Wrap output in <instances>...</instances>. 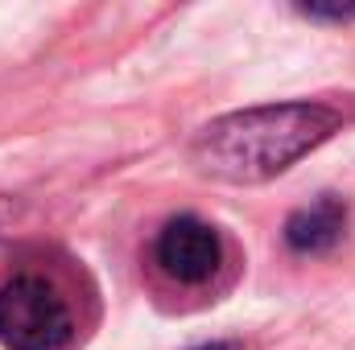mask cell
Segmentation results:
<instances>
[{"mask_svg":"<svg viewBox=\"0 0 355 350\" xmlns=\"http://www.w3.org/2000/svg\"><path fill=\"white\" fill-rule=\"evenodd\" d=\"M339 111L327 103H268L211 120L194 136V165L236 185H252L285 174L310 149L339 132Z\"/></svg>","mask_w":355,"mask_h":350,"instance_id":"1","label":"cell"},{"mask_svg":"<svg viewBox=\"0 0 355 350\" xmlns=\"http://www.w3.org/2000/svg\"><path fill=\"white\" fill-rule=\"evenodd\" d=\"M0 342L4 350H71L75 313L50 276L12 272L0 280Z\"/></svg>","mask_w":355,"mask_h":350,"instance_id":"2","label":"cell"},{"mask_svg":"<svg viewBox=\"0 0 355 350\" xmlns=\"http://www.w3.org/2000/svg\"><path fill=\"white\" fill-rule=\"evenodd\" d=\"M157 264L178 284H202L219 272L223 264V243L219 231L194 214H178L157 235Z\"/></svg>","mask_w":355,"mask_h":350,"instance_id":"3","label":"cell"},{"mask_svg":"<svg viewBox=\"0 0 355 350\" xmlns=\"http://www.w3.org/2000/svg\"><path fill=\"white\" fill-rule=\"evenodd\" d=\"M343 231H347V206L335 194H322L318 202H310V206H302L285 219V243L302 256L331 252L343 239Z\"/></svg>","mask_w":355,"mask_h":350,"instance_id":"4","label":"cell"},{"mask_svg":"<svg viewBox=\"0 0 355 350\" xmlns=\"http://www.w3.org/2000/svg\"><path fill=\"white\" fill-rule=\"evenodd\" d=\"M302 17H310V21H355V4L352 8H314V4H306Z\"/></svg>","mask_w":355,"mask_h":350,"instance_id":"5","label":"cell"},{"mask_svg":"<svg viewBox=\"0 0 355 350\" xmlns=\"http://www.w3.org/2000/svg\"><path fill=\"white\" fill-rule=\"evenodd\" d=\"M194 350H244L240 342H211V347H194Z\"/></svg>","mask_w":355,"mask_h":350,"instance_id":"6","label":"cell"}]
</instances>
